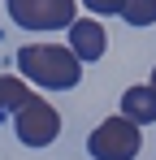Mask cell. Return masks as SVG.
<instances>
[{
	"instance_id": "obj_3",
	"label": "cell",
	"mask_w": 156,
	"mask_h": 160,
	"mask_svg": "<svg viewBox=\"0 0 156 160\" xmlns=\"http://www.w3.org/2000/svg\"><path fill=\"white\" fill-rule=\"evenodd\" d=\"M78 0H4L9 18L22 30H70Z\"/></svg>"
},
{
	"instance_id": "obj_8",
	"label": "cell",
	"mask_w": 156,
	"mask_h": 160,
	"mask_svg": "<svg viewBox=\"0 0 156 160\" xmlns=\"http://www.w3.org/2000/svg\"><path fill=\"white\" fill-rule=\"evenodd\" d=\"M122 18L130 26H152L156 22V0H126L122 4Z\"/></svg>"
},
{
	"instance_id": "obj_9",
	"label": "cell",
	"mask_w": 156,
	"mask_h": 160,
	"mask_svg": "<svg viewBox=\"0 0 156 160\" xmlns=\"http://www.w3.org/2000/svg\"><path fill=\"white\" fill-rule=\"evenodd\" d=\"M82 4H87L91 13H100V18H108V13H122V4H126V0H82Z\"/></svg>"
},
{
	"instance_id": "obj_1",
	"label": "cell",
	"mask_w": 156,
	"mask_h": 160,
	"mask_svg": "<svg viewBox=\"0 0 156 160\" xmlns=\"http://www.w3.org/2000/svg\"><path fill=\"white\" fill-rule=\"evenodd\" d=\"M18 69L26 82H35L44 91H70L82 78V56L61 43H26L18 48Z\"/></svg>"
},
{
	"instance_id": "obj_4",
	"label": "cell",
	"mask_w": 156,
	"mask_h": 160,
	"mask_svg": "<svg viewBox=\"0 0 156 160\" xmlns=\"http://www.w3.org/2000/svg\"><path fill=\"white\" fill-rule=\"evenodd\" d=\"M13 130H18V143H26V147H48V143H56V134H61V112L48 100L30 95L13 112Z\"/></svg>"
},
{
	"instance_id": "obj_5",
	"label": "cell",
	"mask_w": 156,
	"mask_h": 160,
	"mask_svg": "<svg viewBox=\"0 0 156 160\" xmlns=\"http://www.w3.org/2000/svg\"><path fill=\"white\" fill-rule=\"evenodd\" d=\"M65 35H70V48L82 56V65H91V61H100V56L108 52V35H104V26L91 22V18H74Z\"/></svg>"
},
{
	"instance_id": "obj_6",
	"label": "cell",
	"mask_w": 156,
	"mask_h": 160,
	"mask_svg": "<svg viewBox=\"0 0 156 160\" xmlns=\"http://www.w3.org/2000/svg\"><path fill=\"white\" fill-rule=\"evenodd\" d=\"M122 112L139 126H156V87L143 82V87H126L122 95Z\"/></svg>"
},
{
	"instance_id": "obj_7",
	"label": "cell",
	"mask_w": 156,
	"mask_h": 160,
	"mask_svg": "<svg viewBox=\"0 0 156 160\" xmlns=\"http://www.w3.org/2000/svg\"><path fill=\"white\" fill-rule=\"evenodd\" d=\"M26 100H30V87H26L22 78H13V74L0 78V117H13Z\"/></svg>"
},
{
	"instance_id": "obj_10",
	"label": "cell",
	"mask_w": 156,
	"mask_h": 160,
	"mask_svg": "<svg viewBox=\"0 0 156 160\" xmlns=\"http://www.w3.org/2000/svg\"><path fill=\"white\" fill-rule=\"evenodd\" d=\"M152 87H156V69H152Z\"/></svg>"
},
{
	"instance_id": "obj_2",
	"label": "cell",
	"mask_w": 156,
	"mask_h": 160,
	"mask_svg": "<svg viewBox=\"0 0 156 160\" xmlns=\"http://www.w3.org/2000/svg\"><path fill=\"white\" fill-rule=\"evenodd\" d=\"M143 126L139 121H130L126 112H117V117H104L96 130L87 134V152L91 160H134L139 156V147H143Z\"/></svg>"
}]
</instances>
